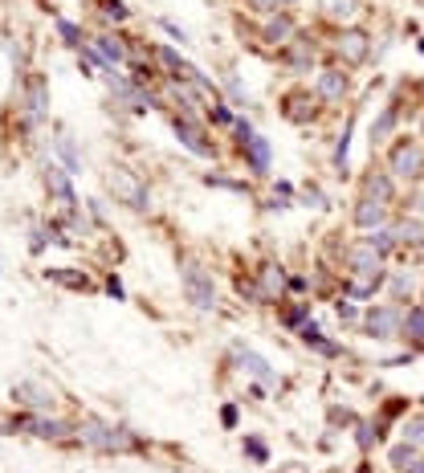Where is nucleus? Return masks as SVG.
<instances>
[{"label": "nucleus", "instance_id": "obj_31", "mask_svg": "<svg viewBox=\"0 0 424 473\" xmlns=\"http://www.w3.org/2000/svg\"><path fill=\"white\" fill-rule=\"evenodd\" d=\"M102 4V17H111V21H127V4L122 0H98Z\"/></svg>", "mask_w": 424, "mask_h": 473}, {"label": "nucleus", "instance_id": "obj_14", "mask_svg": "<svg viewBox=\"0 0 424 473\" xmlns=\"http://www.w3.org/2000/svg\"><path fill=\"white\" fill-rule=\"evenodd\" d=\"M314 111H318V98L314 94H290L285 98V118H290V122H306V118H314Z\"/></svg>", "mask_w": 424, "mask_h": 473}, {"label": "nucleus", "instance_id": "obj_16", "mask_svg": "<svg viewBox=\"0 0 424 473\" xmlns=\"http://www.w3.org/2000/svg\"><path fill=\"white\" fill-rule=\"evenodd\" d=\"M285 57H290V66L298 73L310 70V62H314V41H306V37H294L290 45H285Z\"/></svg>", "mask_w": 424, "mask_h": 473}, {"label": "nucleus", "instance_id": "obj_12", "mask_svg": "<svg viewBox=\"0 0 424 473\" xmlns=\"http://www.w3.org/2000/svg\"><path fill=\"white\" fill-rule=\"evenodd\" d=\"M290 37H294V21L269 13V21H265V29H261V41H265V45H290Z\"/></svg>", "mask_w": 424, "mask_h": 473}, {"label": "nucleus", "instance_id": "obj_33", "mask_svg": "<svg viewBox=\"0 0 424 473\" xmlns=\"http://www.w3.org/2000/svg\"><path fill=\"white\" fill-rule=\"evenodd\" d=\"M306 314H310V302H298V306H290V310H285L282 318H285V323H290V327H294V323H302Z\"/></svg>", "mask_w": 424, "mask_h": 473}, {"label": "nucleus", "instance_id": "obj_3", "mask_svg": "<svg viewBox=\"0 0 424 473\" xmlns=\"http://www.w3.org/2000/svg\"><path fill=\"white\" fill-rule=\"evenodd\" d=\"M388 167H392V176H400V180H421L424 176V147L416 139H400L388 151Z\"/></svg>", "mask_w": 424, "mask_h": 473}, {"label": "nucleus", "instance_id": "obj_13", "mask_svg": "<svg viewBox=\"0 0 424 473\" xmlns=\"http://www.w3.org/2000/svg\"><path fill=\"white\" fill-rule=\"evenodd\" d=\"M13 396H17L21 404H29V408H37V412L53 408V392H45L41 383H17V388H13Z\"/></svg>", "mask_w": 424, "mask_h": 473}, {"label": "nucleus", "instance_id": "obj_20", "mask_svg": "<svg viewBox=\"0 0 424 473\" xmlns=\"http://www.w3.org/2000/svg\"><path fill=\"white\" fill-rule=\"evenodd\" d=\"M404 339H412V343H424V306H408L404 310Z\"/></svg>", "mask_w": 424, "mask_h": 473}, {"label": "nucleus", "instance_id": "obj_26", "mask_svg": "<svg viewBox=\"0 0 424 473\" xmlns=\"http://www.w3.org/2000/svg\"><path fill=\"white\" fill-rule=\"evenodd\" d=\"M29 428H33V437H66L70 432L66 421H29Z\"/></svg>", "mask_w": 424, "mask_h": 473}, {"label": "nucleus", "instance_id": "obj_40", "mask_svg": "<svg viewBox=\"0 0 424 473\" xmlns=\"http://www.w3.org/2000/svg\"><path fill=\"white\" fill-rule=\"evenodd\" d=\"M220 421H225V425H229V428L236 425V408H233V404H229V408H225V412H220Z\"/></svg>", "mask_w": 424, "mask_h": 473}, {"label": "nucleus", "instance_id": "obj_25", "mask_svg": "<svg viewBox=\"0 0 424 473\" xmlns=\"http://www.w3.org/2000/svg\"><path fill=\"white\" fill-rule=\"evenodd\" d=\"M396 118H400V111H396V106H388V111L376 118V127H372V143H383V139H388V131L396 127Z\"/></svg>", "mask_w": 424, "mask_h": 473}, {"label": "nucleus", "instance_id": "obj_2", "mask_svg": "<svg viewBox=\"0 0 424 473\" xmlns=\"http://www.w3.org/2000/svg\"><path fill=\"white\" fill-rule=\"evenodd\" d=\"M78 437H82L86 445L102 449V453H131V449H135V437H131V432L111 428V425H102V421H82Z\"/></svg>", "mask_w": 424, "mask_h": 473}, {"label": "nucleus", "instance_id": "obj_41", "mask_svg": "<svg viewBox=\"0 0 424 473\" xmlns=\"http://www.w3.org/2000/svg\"><path fill=\"white\" fill-rule=\"evenodd\" d=\"M404 473H424V457H416V461H412V465H408Z\"/></svg>", "mask_w": 424, "mask_h": 473}, {"label": "nucleus", "instance_id": "obj_36", "mask_svg": "<svg viewBox=\"0 0 424 473\" xmlns=\"http://www.w3.org/2000/svg\"><path fill=\"white\" fill-rule=\"evenodd\" d=\"M245 449H249V457L265 461V445H261V441H253V437H249V441H245Z\"/></svg>", "mask_w": 424, "mask_h": 473}, {"label": "nucleus", "instance_id": "obj_5", "mask_svg": "<svg viewBox=\"0 0 424 473\" xmlns=\"http://www.w3.org/2000/svg\"><path fill=\"white\" fill-rule=\"evenodd\" d=\"M363 331L372 339H396L404 331V314L396 306H372L363 314Z\"/></svg>", "mask_w": 424, "mask_h": 473}, {"label": "nucleus", "instance_id": "obj_32", "mask_svg": "<svg viewBox=\"0 0 424 473\" xmlns=\"http://www.w3.org/2000/svg\"><path fill=\"white\" fill-rule=\"evenodd\" d=\"M57 33H62L70 45H82V29H78L73 21H57Z\"/></svg>", "mask_w": 424, "mask_h": 473}, {"label": "nucleus", "instance_id": "obj_7", "mask_svg": "<svg viewBox=\"0 0 424 473\" xmlns=\"http://www.w3.org/2000/svg\"><path fill=\"white\" fill-rule=\"evenodd\" d=\"M49 98H45V78L41 73H33L29 82H24V122H37V118L45 115Z\"/></svg>", "mask_w": 424, "mask_h": 473}, {"label": "nucleus", "instance_id": "obj_39", "mask_svg": "<svg viewBox=\"0 0 424 473\" xmlns=\"http://www.w3.org/2000/svg\"><path fill=\"white\" fill-rule=\"evenodd\" d=\"M339 318H343V323H355V306H351V302H339Z\"/></svg>", "mask_w": 424, "mask_h": 473}, {"label": "nucleus", "instance_id": "obj_37", "mask_svg": "<svg viewBox=\"0 0 424 473\" xmlns=\"http://www.w3.org/2000/svg\"><path fill=\"white\" fill-rule=\"evenodd\" d=\"M392 290H396V294H408V290H412V282H408V278H404V274H396V278H392Z\"/></svg>", "mask_w": 424, "mask_h": 473}, {"label": "nucleus", "instance_id": "obj_18", "mask_svg": "<svg viewBox=\"0 0 424 473\" xmlns=\"http://www.w3.org/2000/svg\"><path fill=\"white\" fill-rule=\"evenodd\" d=\"M363 192H367L372 200H383V204L396 200V184H392L388 176H367V180H363Z\"/></svg>", "mask_w": 424, "mask_h": 473}, {"label": "nucleus", "instance_id": "obj_29", "mask_svg": "<svg viewBox=\"0 0 424 473\" xmlns=\"http://www.w3.org/2000/svg\"><path fill=\"white\" fill-rule=\"evenodd\" d=\"M412 461H416V445H408V441H404V445H396V449H392V465H396V470H408Z\"/></svg>", "mask_w": 424, "mask_h": 473}, {"label": "nucleus", "instance_id": "obj_10", "mask_svg": "<svg viewBox=\"0 0 424 473\" xmlns=\"http://www.w3.org/2000/svg\"><path fill=\"white\" fill-rule=\"evenodd\" d=\"M236 359H241V367H245L253 379H261L265 388H274V383H278V372H274V367H269V363H265L257 351H249V347H236Z\"/></svg>", "mask_w": 424, "mask_h": 473}, {"label": "nucleus", "instance_id": "obj_24", "mask_svg": "<svg viewBox=\"0 0 424 473\" xmlns=\"http://www.w3.org/2000/svg\"><path fill=\"white\" fill-rule=\"evenodd\" d=\"M323 8H327L330 21H351L359 13V0H323Z\"/></svg>", "mask_w": 424, "mask_h": 473}, {"label": "nucleus", "instance_id": "obj_27", "mask_svg": "<svg viewBox=\"0 0 424 473\" xmlns=\"http://www.w3.org/2000/svg\"><path fill=\"white\" fill-rule=\"evenodd\" d=\"M396 241H400V245H421V241H424V225H416V220L396 225Z\"/></svg>", "mask_w": 424, "mask_h": 473}, {"label": "nucleus", "instance_id": "obj_28", "mask_svg": "<svg viewBox=\"0 0 424 473\" xmlns=\"http://www.w3.org/2000/svg\"><path fill=\"white\" fill-rule=\"evenodd\" d=\"M261 282H265V290H261V294H265V302H269L274 294H282V274H278L274 265H265V269H261Z\"/></svg>", "mask_w": 424, "mask_h": 473}, {"label": "nucleus", "instance_id": "obj_22", "mask_svg": "<svg viewBox=\"0 0 424 473\" xmlns=\"http://www.w3.org/2000/svg\"><path fill=\"white\" fill-rule=\"evenodd\" d=\"M363 241H367V245L376 249L379 257H383V253H392V249L400 245V241H396V229H388V225H383V229H372V233L363 236Z\"/></svg>", "mask_w": 424, "mask_h": 473}, {"label": "nucleus", "instance_id": "obj_6", "mask_svg": "<svg viewBox=\"0 0 424 473\" xmlns=\"http://www.w3.org/2000/svg\"><path fill=\"white\" fill-rule=\"evenodd\" d=\"M334 53H339L347 66H363L367 53H372V37H367L363 29H343L339 41H334Z\"/></svg>", "mask_w": 424, "mask_h": 473}, {"label": "nucleus", "instance_id": "obj_4", "mask_svg": "<svg viewBox=\"0 0 424 473\" xmlns=\"http://www.w3.org/2000/svg\"><path fill=\"white\" fill-rule=\"evenodd\" d=\"M111 192L127 209H147V188L139 184V176L131 167H111Z\"/></svg>", "mask_w": 424, "mask_h": 473}, {"label": "nucleus", "instance_id": "obj_23", "mask_svg": "<svg viewBox=\"0 0 424 473\" xmlns=\"http://www.w3.org/2000/svg\"><path fill=\"white\" fill-rule=\"evenodd\" d=\"M298 334H302V343H306V347H314V351H323V355H339V347H334L330 339H323V331H318L314 323H306V327H302Z\"/></svg>", "mask_w": 424, "mask_h": 473}, {"label": "nucleus", "instance_id": "obj_19", "mask_svg": "<svg viewBox=\"0 0 424 473\" xmlns=\"http://www.w3.org/2000/svg\"><path fill=\"white\" fill-rule=\"evenodd\" d=\"M45 188L57 196V200H66V204H73V192H70V180H66V171L62 167H45Z\"/></svg>", "mask_w": 424, "mask_h": 473}, {"label": "nucleus", "instance_id": "obj_21", "mask_svg": "<svg viewBox=\"0 0 424 473\" xmlns=\"http://www.w3.org/2000/svg\"><path fill=\"white\" fill-rule=\"evenodd\" d=\"M94 45H98V53L111 62V66H118V62H127V45L118 41V37H111V33H102V37H94Z\"/></svg>", "mask_w": 424, "mask_h": 473}, {"label": "nucleus", "instance_id": "obj_34", "mask_svg": "<svg viewBox=\"0 0 424 473\" xmlns=\"http://www.w3.org/2000/svg\"><path fill=\"white\" fill-rule=\"evenodd\" d=\"M57 151H62V160L70 164V171H78V160H73V147H70V135H62L57 139Z\"/></svg>", "mask_w": 424, "mask_h": 473}, {"label": "nucleus", "instance_id": "obj_1", "mask_svg": "<svg viewBox=\"0 0 424 473\" xmlns=\"http://www.w3.org/2000/svg\"><path fill=\"white\" fill-rule=\"evenodd\" d=\"M180 278H184V294H188V302L196 310L216 306V285H212V274L200 265V261L184 257V265H180Z\"/></svg>", "mask_w": 424, "mask_h": 473}, {"label": "nucleus", "instance_id": "obj_30", "mask_svg": "<svg viewBox=\"0 0 424 473\" xmlns=\"http://www.w3.org/2000/svg\"><path fill=\"white\" fill-rule=\"evenodd\" d=\"M404 441H408V445H424V416H416V421L404 425Z\"/></svg>", "mask_w": 424, "mask_h": 473}, {"label": "nucleus", "instance_id": "obj_15", "mask_svg": "<svg viewBox=\"0 0 424 473\" xmlns=\"http://www.w3.org/2000/svg\"><path fill=\"white\" fill-rule=\"evenodd\" d=\"M241 151H245V160H249V167H253V176H265V171H269V143L261 139V135H253Z\"/></svg>", "mask_w": 424, "mask_h": 473}, {"label": "nucleus", "instance_id": "obj_17", "mask_svg": "<svg viewBox=\"0 0 424 473\" xmlns=\"http://www.w3.org/2000/svg\"><path fill=\"white\" fill-rule=\"evenodd\" d=\"M383 278H388V274H355L351 282H347V294H351V298H372L379 285H383Z\"/></svg>", "mask_w": 424, "mask_h": 473}, {"label": "nucleus", "instance_id": "obj_38", "mask_svg": "<svg viewBox=\"0 0 424 473\" xmlns=\"http://www.w3.org/2000/svg\"><path fill=\"white\" fill-rule=\"evenodd\" d=\"M372 441H376V437H372V425H359V445L372 449Z\"/></svg>", "mask_w": 424, "mask_h": 473}, {"label": "nucleus", "instance_id": "obj_35", "mask_svg": "<svg viewBox=\"0 0 424 473\" xmlns=\"http://www.w3.org/2000/svg\"><path fill=\"white\" fill-rule=\"evenodd\" d=\"M245 4H249L253 13H278V8H282V0H245Z\"/></svg>", "mask_w": 424, "mask_h": 473}, {"label": "nucleus", "instance_id": "obj_11", "mask_svg": "<svg viewBox=\"0 0 424 473\" xmlns=\"http://www.w3.org/2000/svg\"><path fill=\"white\" fill-rule=\"evenodd\" d=\"M343 94H347V73L334 70V66L318 73V98H323V102H339Z\"/></svg>", "mask_w": 424, "mask_h": 473}, {"label": "nucleus", "instance_id": "obj_9", "mask_svg": "<svg viewBox=\"0 0 424 473\" xmlns=\"http://www.w3.org/2000/svg\"><path fill=\"white\" fill-rule=\"evenodd\" d=\"M176 135H180V143H184L188 151H196V155H212V143H204V131L196 127V118L192 115L176 118Z\"/></svg>", "mask_w": 424, "mask_h": 473}, {"label": "nucleus", "instance_id": "obj_8", "mask_svg": "<svg viewBox=\"0 0 424 473\" xmlns=\"http://www.w3.org/2000/svg\"><path fill=\"white\" fill-rule=\"evenodd\" d=\"M355 225L367 229V233H372V229H383V225H388V204H383V200H372V196H363V200L355 204Z\"/></svg>", "mask_w": 424, "mask_h": 473}]
</instances>
